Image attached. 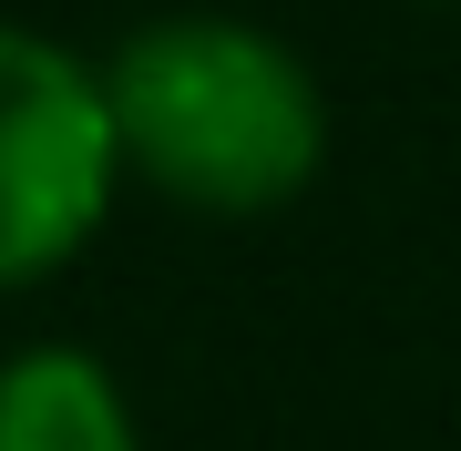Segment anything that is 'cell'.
Masks as SVG:
<instances>
[{"instance_id": "1", "label": "cell", "mask_w": 461, "mask_h": 451, "mask_svg": "<svg viewBox=\"0 0 461 451\" xmlns=\"http://www.w3.org/2000/svg\"><path fill=\"white\" fill-rule=\"evenodd\" d=\"M103 103H113L123 165L195 216H267L329 154V103H318L308 62L247 21H205V11L144 21L103 62Z\"/></svg>"}, {"instance_id": "2", "label": "cell", "mask_w": 461, "mask_h": 451, "mask_svg": "<svg viewBox=\"0 0 461 451\" xmlns=\"http://www.w3.org/2000/svg\"><path fill=\"white\" fill-rule=\"evenodd\" d=\"M123 144L113 103L62 41L0 21V287H32L93 247Z\"/></svg>"}, {"instance_id": "3", "label": "cell", "mask_w": 461, "mask_h": 451, "mask_svg": "<svg viewBox=\"0 0 461 451\" xmlns=\"http://www.w3.org/2000/svg\"><path fill=\"white\" fill-rule=\"evenodd\" d=\"M0 451H144L113 369L83 349L0 359Z\"/></svg>"}]
</instances>
